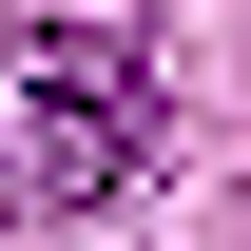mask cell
Wrapping results in <instances>:
<instances>
[{
    "mask_svg": "<svg viewBox=\"0 0 251 251\" xmlns=\"http://www.w3.org/2000/svg\"><path fill=\"white\" fill-rule=\"evenodd\" d=\"M155 155V39L135 20H0V213H97Z\"/></svg>",
    "mask_w": 251,
    "mask_h": 251,
    "instance_id": "1",
    "label": "cell"
}]
</instances>
